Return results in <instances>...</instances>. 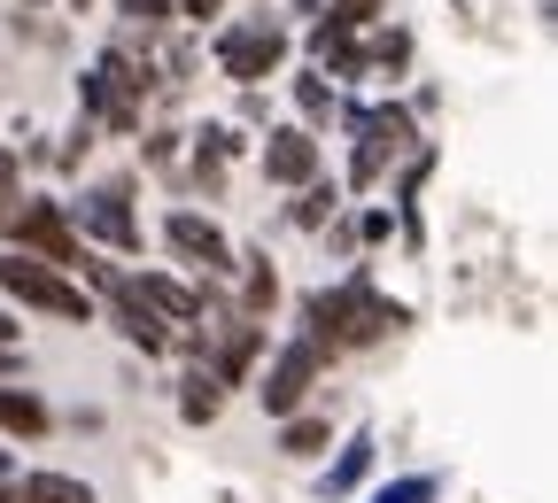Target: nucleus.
I'll return each mask as SVG.
<instances>
[{"label": "nucleus", "mask_w": 558, "mask_h": 503, "mask_svg": "<svg viewBox=\"0 0 558 503\" xmlns=\"http://www.w3.org/2000/svg\"><path fill=\"white\" fill-rule=\"evenodd\" d=\"M9 241L32 256V263H47V271H78L86 263V248H78V233H70V218H62V201H24V209H9Z\"/></svg>", "instance_id": "obj_1"}, {"label": "nucleus", "mask_w": 558, "mask_h": 503, "mask_svg": "<svg viewBox=\"0 0 558 503\" xmlns=\"http://www.w3.org/2000/svg\"><path fill=\"white\" fill-rule=\"evenodd\" d=\"M0 286L24 303V310H47V318H70V326H86L94 303H86V286H70L62 271L32 263V256H0Z\"/></svg>", "instance_id": "obj_2"}, {"label": "nucleus", "mask_w": 558, "mask_h": 503, "mask_svg": "<svg viewBox=\"0 0 558 503\" xmlns=\"http://www.w3.org/2000/svg\"><path fill=\"white\" fill-rule=\"evenodd\" d=\"M163 248H171L186 271H209V279H218V271H233L226 233L209 225V218H194V209H171V218H163Z\"/></svg>", "instance_id": "obj_3"}, {"label": "nucleus", "mask_w": 558, "mask_h": 503, "mask_svg": "<svg viewBox=\"0 0 558 503\" xmlns=\"http://www.w3.org/2000/svg\"><path fill=\"white\" fill-rule=\"evenodd\" d=\"M318 365H326V348H311V341H295V348H279V365L264 372V410L271 418H295L303 410V395H311V380H318Z\"/></svg>", "instance_id": "obj_4"}, {"label": "nucleus", "mask_w": 558, "mask_h": 503, "mask_svg": "<svg viewBox=\"0 0 558 503\" xmlns=\"http://www.w3.org/2000/svg\"><path fill=\"white\" fill-rule=\"evenodd\" d=\"M396 148H411V116H403V109H373V116H365V148H357V186H373Z\"/></svg>", "instance_id": "obj_5"}, {"label": "nucleus", "mask_w": 558, "mask_h": 503, "mask_svg": "<svg viewBox=\"0 0 558 503\" xmlns=\"http://www.w3.org/2000/svg\"><path fill=\"white\" fill-rule=\"evenodd\" d=\"M218 62H226V78H271V70H279V32L264 24V32H233L226 47H218Z\"/></svg>", "instance_id": "obj_6"}, {"label": "nucleus", "mask_w": 558, "mask_h": 503, "mask_svg": "<svg viewBox=\"0 0 558 503\" xmlns=\"http://www.w3.org/2000/svg\"><path fill=\"white\" fill-rule=\"evenodd\" d=\"M264 171H271L279 186H311V179H318V139H311V132H271Z\"/></svg>", "instance_id": "obj_7"}, {"label": "nucleus", "mask_w": 558, "mask_h": 503, "mask_svg": "<svg viewBox=\"0 0 558 503\" xmlns=\"http://www.w3.org/2000/svg\"><path fill=\"white\" fill-rule=\"evenodd\" d=\"M132 286H140V303H148L163 326H171V318H179V326H194V318H202V295H194V286H179V279H163V271H140Z\"/></svg>", "instance_id": "obj_8"}, {"label": "nucleus", "mask_w": 558, "mask_h": 503, "mask_svg": "<svg viewBox=\"0 0 558 503\" xmlns=\"http://www.w3.org/2000/svg\"><path fill=\"white\" fill-rule=\"evenodd\" d=\"M86 225H94L101 241H117V248H140V225H132V209H124V186H101V194L86 201Z\"/></svg>", "instance_id": "obj_9"}, {"label": "nucleus", "mask_w": 558, "mask_h": 503, "mask_svg": "<svg viewBox=\"0 0 558 503\" xmlns=\"http://www.w3.org/2000/svg\"><path fill=\"white\" fill-rule=\"evenodd\" d=\"M0 434L39 442V434H47V403H39L32 388H0Z\"/></svg>", "instance_id": "obj_10"}, {"label": "nucleus", "mask_w": 558, "mask_h": 503, "mask_svg": "<svg viewBox=\"0 0 558 503\" xmlns=\"http://www.w3.org/2000/svg\"><path fill=\"white\" fill-rule=\"evenodd\" d=\"M9 503H94V488L70 480V473H24V480L9 488Z\"/></svg>", "instance_id": "obj_11"}, {"label": "nucleus", "mask_w": 558, "mask_h": 503, "mask_svg": "<svg viewBox=\"0 0 558 503\" xmlns=\"http://www.w3.org/2000/svg\"><path fill=\"white\" fill-rule=\"evenodd\" d=\"M218 410H226V388L209 380V372H194V380H186V395H179V418H186V426H202V418H218Z\"/></svg>", "instance_id": "obj_12"}, {"label": "nucleus", "mask_w": 558, "mask_h": 503, "mask_svg": "<svg viewBox=\"0 0 558 503\" xmlns=\"http://www.w3.org/2000/svg\"><path fill=\"white\" fill-rule=\"evenodd\" d=\"M326 442H333V426H326V418H303V410L288 418V457H318Z\"/></svg>", "instance_id": "obj_13"}, {"label": "nucleus", "mask_w": 558, "mask_h": 503, "mask_svg": "<svg viewBox=\"0 0 558 503\" xmlns=\"http://www.w3.org/2000/svg\"><path fill=\"white\" fill-rule=\"evenodd\" d=\"M365 465H373V442L357 434V442H349V457L333 465V480H326V495H341V488H357V480H365Z\"/></svg>", "instance_id": "obj_14"}, {"label": "nucleus", "mask_w": 558, "mask_h": 503, "mask_svg": "<svg viewBox=\"0 0 558 503\" xmlns=\"http://www.w3.org/2000/svg\"><path fill=\"white\" fill-rule=\"evenodd\" d=\"M241 295H248V318H256V310H271L279 279H271V263H264V256H248V286H241Z\"/></svg>", "instance_id": "obj_15"}, {"label": "nucleus", "mask_w": 558, "mask_h": 503, "mask_svg": "<svg viewBox=\"0 0 558 503\" xmlns=\"http://www.w3.org/2000/svg\"><path fill=\"white\" fill-rule=\"evenodd\" d=\"M295 101H303V116H311V124H326V116H333V94H326L318 78H303V86H295Z\"/></svg>", "instance_id": "obj_16"}, {"label": "nucleus", "mask_w": 558, "mask_h": 503, "mask_svg": "<svg viewBox=\"0 0 558 503\" xmlns=\"http://www.w3.org/2000/svg\"><path fill=\"white\" fill-rule=\"evenodd\" d=\"M326 209H333V194H326V186H311V194L295 201V225H326Z\"/></svg>", "instance_id": "obj_17"}, {"label": "nucleus", "mask_w": 558, "mask_h": 503, "mask_svg": "<svg viewBox=\"0 0 558 503\" xmlns=\"http://www.w3.org/2000/svg\"><path fill=\"white\" fill-rule=\"evenodd\" d=\"M435 480H403V488H380V503H427Z\"/></svg>", "instance_id": "obj_18"}, {"label": "nucleus", "mask_w": 558, "mask_h": 503, "mask_svg": "<svg viewBox=\"0 0 558 503\" xmlns=\"http://www.w3.org/2000/svg\"><path fill=\"white\" fill-rule=\"evenodd\" d=\"M124 16H140V24H156V16H171V0H124Z\"/></svg>", "instance_id": "obj_19"}, {"label": "nucleus", "mask_w": 558, "mask_h": 503, "mask_svg": "<svg viewBox=\"0 0 558 503\" xmlns=\"http://www.w3.org/2000/svg\"><path fill=\"white\" fill-rule=\"evenodd\" d=\"M16 209V179H9V163H0V218Z\"/></svg>", "instance_id": "obj_20"}, {"label": "nucleus", "mask_w": 558, "mask_h": 503, "mask_svg": "<svg viewBox=\"0 0 558 503\" xmlns=\"http://www.w3.org/2000/svg\"><path fill=\"white\" fill-rule=\"evenodd\" d=\"M0 341H16V326H9V318H0Z\"/></svg>", "instance_id": "obj_21"}]
</instances>
